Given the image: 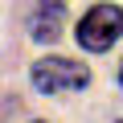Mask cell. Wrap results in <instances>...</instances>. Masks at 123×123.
<instances>
[{"label": "cell", "mask_w": 123, "mask_h": 123, "mask_svg": "<svg viewBox=\"0 0 123 123\" xmlns=\"http://www.w3.org/2000/svg\"><path fill=\"white\" fill-rule=\"evenodd\" d=\"M119 82H123V66H119Z\"/></svg>", "instance_id": "obj_4"}, {"label": "cell", "mask_w": 123, "mask_h": 123, "mask_svg": "<svg viewBox=\"0 0 123 123\" xmlns=\"http://www.w3.org/2000/svg\"><path fill=\"white\" fill-rule=\"evenodd\" d=\"M62 21H66V4H62V0H41L29 29H33V37H37L41 45H49V41L62 37Z\"/></svg>", "instance_id": "obj_3"}, {"label": "cell", "mask_w": 123, "mask_h": 123, "mask_svg": "<svg viewBox=\"0 0 123 123\" xmlns=\"http://www.w3.org/2000/svg\"><path fill=\"white\" fill-rule=\"evenodd\" d=\"M90 82V70L74 57H41L33 66V86L37 90H82Z\"/></svg>", "instance_id": "obj_2"}, {"label": "cell", "mask_w": 123, "mask_h": 123, "mask_svg": "<svg viewBox=\"0 0 123 123\" xmlns=\"http://www.w3.org/2000/svg\"><path fill=\"white\" fill-rule=\"evenodd\" d=\"M119 37H123V8H115V4H94L78 25V45L90 53L111 49Z\"/></svg>", "instance_id": "obj_1"}]
</instances>
